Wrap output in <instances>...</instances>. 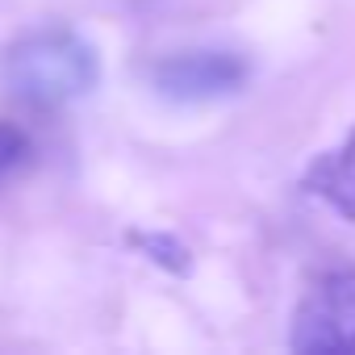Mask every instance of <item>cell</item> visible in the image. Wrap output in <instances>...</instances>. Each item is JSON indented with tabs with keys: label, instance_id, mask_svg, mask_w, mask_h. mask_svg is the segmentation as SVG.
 <instances>
[{
	"label": "cell",
	"instance_id": "1",
	"mask_svg": "<svg viewBox=\"0 0 355 355\" xmlns=\"http://www.w3.org/2000/svg\"><path fill=\"white\" fill-rule=\"evenodd\" d=\"M101 80L92 42L71 30H30L0 59V88L34 109H59L88 96Z\"/></svg>",
	"mask_w": 355,
	"mask_h": 355
},
{
	"label": "cell",
	"instance_id": "2",
	"mask_svg": "<svg viewBox=\"0 0 355 355\" xmlns=\"http://www.w3.org/2000/svg\"><path fill=\"white\" fill-rule=\"evenodd\" d=\"M288 343L305 355H355V268L322 272L305 288Z\"/></svg>",
	"mask_w": 355,
	"mask_h": 355
},
{
	"label": "cell",
	"instance_id": "3",
	"mask_svg": "<svg viewBox=\"0 0 355 355\" xmlns=\"http://www.w3.org/2000/svg\"><path fill=\"white\" fill-rule=\"evenodd\" d=\"M251 80V63L239 51L197 46V51H175L150 67V84L163 101L175 105H209L243 92Z\"/></svg>",
	"mask_w": 355,
	"mask_h": 355
},
{
	"label": "cell",
	"instance_id": "4",
	"mask_svg": "<svg viewBox=\"0 0 355 355\" xmlns=\"http://www.w3.org/2000/svg\"><path fill=\"white\" fill-rule=\"evenodd\" d=\"M305 189L313 197H322L338 218L355 222V130L343 138V146H334L309 163Z\"/></svg>",
	"mask_w": 355,
	"mask_h": 355
},
{
	"label": "cell",
	"instance_id": "5",
	"mask_svg": "<svg viewBox=\"0 0 355 355\" xmlns=\"http://www.w3.org/2000/svg\"><path fill=\"white\" fill-rule=\"evenodd\" d=\"M30 155H34L30 134H26L21 125H13V121H0V184H5L9 175H17V171L26 167Z\"/></svg>",
	"mask_w": 355,
	"mask_h": 355
}]
</instances>
